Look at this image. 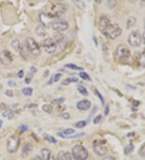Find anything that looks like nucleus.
Returning <instances> with one entry per match:
<instances>
[{"instance_id":"1","label":"nucleus","mask_w":145,"mask_h":160,"mask_svg":"<svg viewBox=\"0 0 145 160\" xmlns=\"http://www.w3.org/2000/svg\"><path fill=\"white\" fill-rule=\"evenodd\" d=\"M102 32L106 37H108L110 39L114 40L116 38H118V37H120V35L123 32V30L117 23H110Z\"/></svg>"},{"instance_id":"2","label":"nucleus","mask_w":145,"mask_h":160,"mask_svg":"<svg viewBox=\"0 0 145 160\" xmlns=\"http://www.w3.org/2000/svg\"><path fill=\"white\" fill-rule=\"evenodd\" d=\"M72 156L74 160H86L89 153L83 146L77 145L72 150Z\"/></svg>"},{"instance_id":"3","label":"nucleus","mask_w":145,"mask_h":160,"mask_svg":"<svg viewBox=\"0 0 145 160\" xmlns=\"http://www.w3.org/2000/svg\"><path fill=\"white\" fill-rule=\"evenodd\" d=\"M68 7L67 5L64 3H54L52 4V6L50 7V9H49V12H47V13L50 14L51 16H52L53 17L57 18L58 16H61L64 13H65V12L67 11Z\"/></svg>"},{"instance_id":"4","label":"nucleus","mask_w":145,"mask_h":160,"mask_svg":"<svg viewBox=\"0 0 145 160\" xmlns=\"http://www.w3.org/2000/svg\"><path fill=\"white\" fill-rule=\"evenodd\" d=\"M25 45L27 50L34 56H39L41 54V49L40 46L32 37H27L25 41Z\"/></svg>"},{"instance_id":"5","label":"nucleus","mask_w":145,"mask_h":160,"mask_svg":"<svg viewBox=\"0 0 145 160\" xmlns=\"http://www.w3.org/2000/svg\"><path fill=\"white\" fill-rule=\"evenodd\" d=\"M41 46L44 48V49H45L47 53L52 54V53H54L56 52V48H57V44L52 38L48 37V38H46L44 41H42Z\"/></svg>"},{"instance_id":"6","label":"nucleus","mask_w":145,"mask_h":160,"mask_svg":"<svg viewBox=\"0 0 145 160\" xmlns=\"http://www.w3.org/2000/svg\"><path fill=\"white\" fill-rule=\"evenodd\" d=\"M56 19V18L53 17L50 14L47 13V12H43V13L40 14V16H39V20L41 22V25L44 26L45 28L52 27V23L55 21Z\"/></svg>"},{"instance_id":"7","label":"nucleus","mask_w":145,"mask_h":160,"mask_svg":"<svg viewBox=\"0 0 145 160\" xmlns=\"http://www.w3.org/2000/svg\"><path fill=\"white\" fill-rule=\"evenodd\" d=\"M116 55L119 60L126 61L131 57V51L125 45H120L116 49Z\"/></svg>"},{"instance_id":"8","label":"nucleus","mask_w":145,"mask_h":160,"mask_svg":"<svg viewBox=\"0 0 145 160\" xmlns=\"http://www.w3.org/2000/svg\"><path fill=\"white\" fill-rule=\"evenodd\" d=\"M19 144H20V139L19 137L16 136V135L10 137L7 140V149L8 152H16L19 148Z\"/></svg>"},{"instance_id":"9","label":"nucleus","mask_w":145,"mask_h":160,"mask_svg":"<svg viewBox=\"0 0 145 160\" xmlns=\"http://www.w3.org/2000/svg\"><path fill=\"white\" fill-rule=\"evenodd\" d=\"M52 28L57 32H61L66 31L69 28V23L65 20L56 19L55 21L52 23Z\"/></svg>"},{"instance_id":"10","label":"nucleus","mask_w":145,"mask_h":160,"mask_svg":"<svg viewBox=\"0 0 145 160\" xmlns=\"http://www.w3.org/2000/svg\"><path fill=\"white\" fill-rule=\"evenodd\" d=\"M142 37L139 32H132L128 37V43L132 47H139L141 44Z\"/></svg>"},{"instance_id":"11","label":"nucleus","mask_w":145,"mask_h":160,"mask_svg":"<svg viewBox=\"0 0 145 160\" xmlns=\"http://www.w3.org/2000/svg\"><path fill=\"white\" fill-rule=\"evenodd\" d=\"M94 151L95 154H97L99 156H104L107 153V148L105 146V144L102 143L101 141H97L94 144Z\"/></svg>"},{"instance_id":"12","label":"nucleus","mask_w":145,"mask_h":160,"mask_svg":"<svg viewBox=\"0 0 145 160\" xmlns=\"http://www.w3.org/2000/svg\"><path fill=\"white\" fill-rule=\"evenodd\" d=\"M12 60H13V58H12V54L9 51L2 50L0 53V62L2 64L7 66L12 62Z\"/></svg>"},{"instance_id":"13","label":"nucleus","mask_w":145,"mask_h":160,"mask_svg":"<svg viewBox=\"0 0 145 160\" xmlns=\"http://www.w3.org/2000/svg\"><path fill=\"white\" fill-rule=\"evenodd\" d=\"M91 107V102L88 100H83L77 102V108L81 111H86L89 110Z\"/></svg>"},{"instance_id":"14","label":"nucleus","mask_w":145,"mask_h":160,"mask_svg":"<svg viewBox=\"0 0 145 160\" xmlns=\"http://www.w3.org/2000/svg\"><path fill=\"white\" fill-rule=\"evenodd\" d=\"M56 160H73L72 154L67 150H61L57 154Z\"/></svg>"},{"instance_id":"15","label":"nucleus","mask_w":145,"mask_h":160,"mask_svg":"<svg viewBox=\"0 0 145 160\" xmlns=\"http://www.w3.org/2000/svg\"><path fill=\"white\" fill-rule=\"evenodd\" d=\"M110 23V19L109 17L106 16V15H103V16L100 17V20H99V28H100L101 31H103L106 26H108Z\"/></svg>"},{"instance_id":"16","label":"nucleus","mask_w":145,"mask_h":160,"mask_svg":"<svg viewBox=\"0 0 145 160\" xmlns=\"http://www.w3.org/2000/svg\"><path fill=\"white\" fill-rule=\"evenodd\" d=\"M33 150V146L30 143H26L23 147V150H22V157L23 158H26L32 152Z\"/></svg>"},{"instance_id":"17","label":"nucleus","mask_w":145,"mask_h":160,"mask_svg":"<svg viewBox=\"0 0 145 160\" xmlns=\"http://www.w3.org/2000/svg\"><path fill=\"white\" fill-rule=\"evenodd\" d=\"M41 156L43 160L51 159V150L48 148H44L41 150Z\"/></svg>"},{"instance_id":"18","label":"nucleus","mask_w":145,"mask_h":160,"mask_svg":"<svg viewBox=\"0 0 145 160\" xmlns=\"http://www.w3.org/2000/svg\"><path fill=\"white\" fill-rule=\"evenodd\" d=\"M36 32L37 35H39L40 37H45V36L47 35L46 28L42 25L37 26L36 28Z\"/></svg>"},{"instance_id":"19","label":"nucleus","mask_w":145,"mask_h":160,"mask_svg":"<svg viewBox=\"0 0 145 160\" xmlns=\"http://www.w3.org/2000/svg\"><path fill=\"white\" fill-rule=\"evenodd\" d=\"M136 23V19L135 17H133V16H131L127 20V23H126V27L128 29H130V28H132L134 25Z\"/></svg>"},{"instance_id":"20","label":"nucleus","mask_w":145,"mask_h":160,"mask_svg":"<svg viewBox=\"0 0 145 160\" xmlns=\"http://www.w3.org/2000/svg\"><path fill=\"white\" fill-rule=\"evenodd\" d=\"M78 82V79L77 78H67L65 79H64L62 81L61 84L63 86H68L70 85L72 82Z\"/></svg>"},{"instance_id":"21","label":"nucleus","mask_w":145,"mask_h":160,"mask_svg":"<svg viewBox=\"0 0 145 160\" xmlns=\"http://www.w3.org/2000/svg\"><path fill=\"white\" fill-rule=\"evenodd\" d=\"M2 117H7L9 120H12V118L14 117V112L11 109H7V111L3 112H2Z\"/></svg>"},{"instance_id":"22","label":"nucleus","mask_w":145,"mask_h":160,"mask_svg":"<svg viewBox=\"0 0 145 160\" xmlns=\"http://www.w3.org/2000/svg\"><path fill=\"white\" fill-rule=\"evenodd\" d=\"M42 109L43 111H45L47 113L50 114L53 111V107L52 105H50V104H44L42 106Z\"/></svg>"},{"instance_id":"23","label":"nucleus","mask_w":145,"mask_h":160,"mask_svg":"<svg viewBox=\"0 0 145 160\" xmlns=\"http://www.w3.org/2000/svg\"><path fill=\"white\" fill-rule=\"evenodd\" d=\"M33 90L31 88H24L22 89V93L26 96H30L32 95Z\"/></svg>"},{"instance_id":"24","label":"nucleus","mask_w":145,"mask_h":160,"mask_svg":"<svg viewBox=\"0 0 145 160\" xmlns=\"http://www.w3.org/2000/svg\"><path fill=\"white\" fill-rule=\"evenodd\" d=\"M139 63L141 67H145V51H143V53H140L139 57Z\"/></svg>"},{"instance_id":"25","label":"nucleus","mask_w":145,"mask_h":160,"mask_svg":"<svg viewBox=\"0 0 145 160\" xmlns=\"http://www.w3.org/2000/svg\"><path fill=\"white\" fill-rule=\"evenodd\" d=\"M12 46L13 47L15 50L19 51V49H20V48H21V44H20L19 40H15L14 41H12Z\"/></svg>"},{"instance_id":"26","label":"nucleus","mask_w":145,"mask_h":160,"mask_svg":"<svg viewBox=\"0 0 145 160\" xmlns=\"http://www.w3.org/2000/svg\"><path fill=\"white\" fill-rule=\"evenodd\" d=\"M65 67L66 68H69V69H72V70H83L84 69L82 67H77L76 65L74 64H66L65 66Z\"/></svg>"},{"instance_id":"27","label":"nucleus","mask_w":145,"mask_h":160,"mask_svg":"<svg viewBox=\"0 0 145 160\" xmlns=\"http://www.w3.org/2000/svg\"><path fill=\"white\" fill-rule=\"evenodd\" d=\"M19 52L23 58H25V59L27 58V55L28 54H27V48H24V47L21 45V48H20Z\"/></svg>"},{"instance_id":"28","label":"nucleus","mask_w":145,"mask_h":160,"mask_svg":"<svg viewBox=\"0 0 145 160\" xmlns=\"http://www.w3.org/2000/svg\"><path fill=\"white\" fill-rule=\"evenodd\" d=\"M75 133V130L74 129H71V128H69V129H65L63 130L62 133L65 135V136H71L72 134H74Z\"/></svg>"},{"instance_id":"29","label":"nucleus","mask_w":145,"mask_h":160,"mask_svg":"<svg viewBox=\"0 0 145 160\" xmlns=\"http://www.w3.org/2000/svg\"><path fill=\"white\" fill-rule=\"evenodd\" d=\"M77 91L81 94V95H83V96H88V92H87L86 88L83 86H78L77 87Z\"/></svg>"},{"instance_id":"30","label":"nucleus","mask_w":145,"mask_h":160,"mask_svg":"<svg viewBox=\"0 0 145 160\" xmlns=\"http://www.w3.org/2000/svg\"><path fill=\"white\" fill-rule=\"evenodd\" d=\"M44 138L51 143H56V142H57L56 138H54L52 136H50V135H48V134H45V136H44Z\"/></svg>"},{"instance_id":"31","label":"nucleus","mask_w":145,"mask_h":160,"mask_svg":"<svg viewBox=\"0 0 145 160\" xmlns=\"http://www.w3.org/2000/svg\"><path fill=\"white\" fill-rule=\"evenodd\" d=\"M64 101H65L64 98H58V99H55V100H52L51 104H52V105H59V104L62 103Z\"/></svg>"},{"instance_id":"32","label":"nucleus","mask_w":145,"mask_h":160,"mask_svg":"<svg viewBox=\"0 0 145 160\" xmlns=\"http://www.w3.org/2000/svg\"><path fill=\"white\" fill-rule=\"evenodd\" d=\"M85 125H86V121H78V122H77V123L74 124V126H75L76 128H77V129H81V128H84Z\"/></svg>"},{"instance_id":"33","label":"nucleus","mask_w":145,"mask_h":160,"mask_svg":"<svg viewBox=\"0 0 145 160\" xmlns=\"http://www.w3.org/2000/svg\"><path fill=\"white\" fill-rule=\"evenodd\" d=\"M133 150H134V145L132 144V143H130L129 145H128V147H126L125 154H129Z\"/></svg>"},{"instance_id":"34","label":"nucleus","mask_w":145,"mask_h":160,"mask_svg":"<svg viewBox=\"0 0 145 160\" xmlns=\"http://www.w3.org/2000/svg\"><path fill=\"white\" fill-rule=\"evenodd\" d=\"M73 2H74L76 6H77L79 8H84L85 5H84L82 0H73Z\"/></svg>"},{"instance_id":"35","label":"nucleus","mask_w":145,"mask_h":160,"mask_svg":"<svg viewBox=\"0 0 145 160\" xmlns=\"http://www.w3.org/2000/svg\"><path fill=\"white\" fill-rule=\"evenodd\" d=\"M79 76L84 80H90V77L89 76V74H87V73L84 72V71H82V72L80 73Z\"/></svg>"},{"instance_id":"36","label":"nucleus","mask_w":145,"mask_h":160,"mask_svg":"<svg viewBox=\"0 0 145 160\" xmlns=\"http://www.w3.org/2000/svg\"><path fill=\"white\" fill-rule=\"evenodd\" d=\"M139 154L142 158H145V143L140 147L139 150Z\"/></svg>"},{"instance_id":"37","label":"nucleus","mask_w":145,"mask_h":160,"mask_svg":"<svg viewBox=\"0 0 145 160\" xmlns=\"http://www.w3.org/2000/svg\"><path fill=\"white\" fill-rule=\"evenodd\" d=\"M107 6L109 8L112 9L116 6V0H108L107 2Z\"/></svg>"},{"instance_id":"38","label":"nucleus","mask_w":145,"mask_h":160,"mask_svg":"<svg viewBox=\"0 0 145 160\" xmlns=\"http://www.w3.org/2000/svg\"><path fill=\"white\" fill-rule=\"evenodd\" d=\"M62 76V74H60V73H57V74H56L53 76V82H56L59 81V79H60V78H61Z\"/></svg>"},{"instance_id":"39","label":"nucleus","mask_w":145,"mask_h":160,"mask_svg":"<svg viewBox=\"0 0 145 160\" xmlns=\"http://www.w3.org/2000/svg\"><path fill=\"white\" fill-rule=\"evenodd\" d=\"M94 92H95V94H96L97 96H99V99H100V101H101V103H103V104H104V100H103V96H102V95H101L100 93H99V92L98 90H97V89H95L94 90Z\"/></svg>"},{"instance_id":"40","label":"nucleus","mask_w":145,"mask_h":160,"mask_svg":"<svg viewBox=\"0 0 145 160\" xmlns=\"http://www.w3.org/2000/svg\"><path fill=\"white\" fill-rule=\"evenodd\" d=\"M101 120H102V115H98L97 117H95L94 119V125L99 124L101 121Z\"/></svg>"},{"instance_id":"41","label":"nucleus","mask_w":145,"mask_h":160,"mask_svg":"<svg viewBox=\"0 0 145 160\" xmlns=\"http://www.w3.org/2000/svg\"><path fill=\"white\" fill-rule=\"evenodd\" d=\"M19 129L21 131L22 133H23V132H26V131H27V129H28V126L26 125H21L20 126H19Z\"/></svg>"},{"instance_id":"42","label":"nucleus","mask_w":145,"mask_h":160,"mask_svg":"<svg viewBox=\"0 0 145 160\" xmlns=\"http://www.w3.org/2000/svg\"><path fill=\"white\" fill-rule=\"evenodd\" d=\"M61 117L64 118V119L65 120H68V119H70V115L68 112H63V113L61 114Z\"/></svg>"},{"instance_id":"43","label":"nucleus","mask_w":145,"mask_h":160,"mask_svg":"<svg viewBox=\"0 0 145 160\" xmlns=\"http://www.w3.org/2000/svg\"><path fill=\"white\" fill-rule=\"evenodd\" d=\"M31 78H32V77H31V75H27V76L25 78V82H26V83H27V84L30 83V82H31Z\"/></svg>"},{"instance_id":"44","label":"nucleus","mask_w":145,"mask_h":160,"mask_svg":"<svg viewBox=\"0 0 145 160\" xmlns=\"http://www.w3.org/2000/svg\"><path fill=\"white\" fill-rule=\"evenodd\" d=\"M101 160H117L114 157H112V156H108V157H105V158H102Z\"/></svg>"},{"instance_id":"45","label":"nucleus","mask_w":145,"mask_h":160,"mask_svg":"<svg viewBox=\"0 0 145 160\" xmlns=\"http://www.w3.org/2000/svg\"><path fill=\"white\" fill-rule=\"evenodd\" d=\"M5 95L9 96V97H12V96H13V92H12V91H7V92H5Z\"/></svg>"},{"instance_id":"46","label":"nucleus","mask_w":145,"mask_h":160,"mask_svg":"<svg viewBox=\"0 0 145 160\" xmlns=\"http://www.w3.org/2000/svg\"><path fill=\"white\" fill-rule=\"evenodd\" d=\"M23 75H24V74H23V70H19V72H18V77H19V78H22L23 77Z\"/></svg>"},{"instance_id":"47","label":"nucleus","mask_w":145,"mask_h":160,"mask_svg":"<svg viewBox=\"0 0 145 160\" xmlns=\"http://www.w3.org/2000/svg\"><path fill=\"white\" fill-rule=\"evenodd\" d=\"M31 160H43V159L42 158H41V155H36V156H34L32 158H31Z\"/></svg>"},{"instance_id":"48","label":"nucleus","mask_w":145,"mask_h":160,"mask_svg":"<svg viewBox=\"0 0 145 160\" xmlns=\"http://www.w3.org/2000/svg\"><path fill=\"white\" fill-rule=\"evenodd\" d=\"M8 85H9L10 87H16V83L15 82H13V81H9V82H8Z\"/></svg>"},{"instance_id":"49","label":"nucleus","mask_w":145,"mask_h":160,"mask_svg":"<svg viewBox=\"0 0 145 160\" xmlns=\"http://www.w3.org/2000/svg\"><path fill=\"white\" fill-rule=\"evenodd\" d=\"M109 113V107L108 106H106V108H105V115L107 116V114Z\"/></svg>"},{"instance_id":"50","label":"nucleus","mask_w":145,"mask_h":160,"mask_svg":"<svg viewBox=\"0 0 145 160\" xmlns=\"http://www.w3.org/2000/svg\"><path fill=\"white\" fill-rule=\"evenodd\" d=\"M94 1L97 4H101L102 2H103V1H104V0H94Z\"/></svg>"},{"instance_id":"51","label":"nucleus","mask_w":145,"mask_h":160,"mask_svg":"<svg viewBox=\"0 0 145 160\" xmlns=\"http://www.w3.org/2000/svg\"><path fill=\"white\" fill-rule=\"evenodd\" d=\"M30 70H31V73H35L36 70V69H35V67H31Z\"/></svg>"},{"instance_id":"52","label":"nucleus","mask_w":145,"mask_h":160,"mask_svg":"<svg viewBox=\"0 0 145 160\" xmlns=\"http://www.w3.org/2000/svg\"><path fill=\"white\" fill-rule=\"evenodd\" d=\"M48 72H49V71H48V70H46V71H45V74H44V77H47L48 75Z\"/></svg>"},{"instance_id":"53","label":"nucleus","mask_w":145,"mask_h":160,"mask_svg":"<svg viewBox=\"0 0 145 160\" xmlns=\"http://www.w3.org/2000/svg\"><path fill=\"white\" fill-rule=\"evenodd\" d=\"M143 41H144V43H145V32L143 33Z\"/></svg>"},{"instance_id":"54","label":"nucleus","mask_w":145,"mask_h":160,"mask_svg":"<svg viewBox=\"0 0 145 160\" xmlns=\"http://www.w3.org/2000/svg\"><path fill=\"white\" fill-rule=\"evenodd\" d=\"M2 121H0V128L2 127Z\"/></svg>"},{"instance_id":"55","label":"nucleus","mask_w":145,"mask_h":160,"mask_svg":"<svg viewBox=\"0 0 145 160\" xmlns=\"http://www.w3.org/2000/svg\"><path fill=\"white\" fill-rule=\"evenodd\" d=\"M141 1H142V2H145V0H141Z\"/></svg>"},{"instance_id":"56","label":"nucleus","mask_w":145,"mask_h":160,"mask_svg":"<svg viewBox=\"0 0 145 160\" xmlns=\"http://www.w3.org/2000/svg\"><path fill=\"white\" fill-rule=\"evenodd\" d=\"M144 29H145V24H144Z\"/></svg>"}]
</instances>
